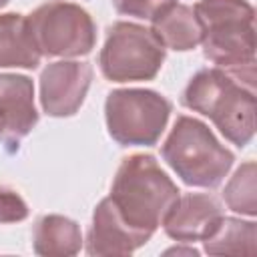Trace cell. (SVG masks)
<instances>
[{
    "label": "cell",
    "mask_w": 257,
    "mask_h": 257,
    "mask_svg": "<svg viewBox=\"0 0 257 257\" xmlns=\"http://www.w3.org/2000/svg\"><path fill=\"white\" fill-rule=\"evenodd\" d=\"M179 195L181 191L155 157L131 155L122 159L108 199L128 229L151 239Z\"/></svg>",
    "instance_id": "obj_2"
},
{
    "label": "cell",
    "mask_w": 257,
    "mask_h": 257,
    "mask_svg": "<svg viewBox=\"0 0 257 257\" xmlns=\"http://www.w3.org/2000/svg\"><path fill=\"white\" fill-rule=\"evenodd\" d=\"M40 50L28 26V18L18 12L0 14V68H36Z\"/></svg>",
    "instance_id": "obj_12"
},
{
    "label": "cell",
    "mask_w": 257,
    "mask_h": 257,
    "mask_svg": "<svg viewBox=\"0 0 257 257\" xmlns=\"http://www.w3.org/2000/svg\"><path fill=\"white\" fill-rule=\"evenodd\" d=\"M26 18L34 42L44 56H84L96 44L94 20L78 4L50 0Z\"/></svg>",
    "instance_id": "obj_7"
},
{
    "label": "cell",
    "mask_w": 257,
    "mask_h": 257,
    "mask_svg": "<svg viewBox=\"0 0 257 257\" xmlns=\"http://www.w3.org/2000/svg\"><path fill=\"white\" fill-rule=\"evenodd\" d=\"M181 104L209 116L219 133L237 147L249 145L255 135V70L203 68L181 94Z\"/></svg>",
    "instance_id": "obj_1"
},
{
    "label": "cell",
    "mask_w": 257,
    "mask_h": 257,
    "mask_svg": "<svg viewBox=\"0 0 257 257\" xmlns=\"http://www.w3.org/2000/svg\"><path fill=\"white\" fill-rule=\"evenodd\" d=\"M171 253H177V255H179V253H185V255H193V257H195V255H199V251H197V249H193V247H189V249L173 247V249H169V251H167V255H171Z\"/></svg>",
    "instance_id": "obj_19"
},
{
    "label": "cell",
    "mask_w": 257,
    "mask_h": 257,
    "mask_svg": "<svg viewBox=\"0 0 257 257\" xmlns=\"http://www.w3.org/2000/svg\"><path fill=\"white\" fill-rule=\"evenodd\" d=\"M34 251L44 257H70L82 247V233L76 221L62 215H44L34 225Z\"/></svg>",
    "instance_id": "obj_14"
},
{
    "label": "cell",
    "mask_w": 257,
    "mask_h": 257,
    "mask_svg": "<svg viewBox=\"0 0 257 257\" xmlns=\"http://www.w3.org/2000/svg\"><path fill=\"white\" fill-rule=\"evenodd\" d=\"M167 56V48L153 30L135 22H114L106 30L98 54L100 72L112 82L153 80Z\"/></svg>",
    "instance_id": "obj_6"
},
{
    "label": "cell",
    "mask_w": 257,
    "mask_h": 257,
    "mask_svg": "<svg viewBox=\"0 0 257 257\" xmlns=\"http://www.w3.org/2000/svg\"><path fill=\"white\" fill-rule=\"evenodd\" d=\"M92 66L80 60L50 62L40 74V104L48 116H72L90 88Z\"/></svg>",
    "instance_id": "obj_8"
},
{
    "label": "cell",
    "mask_w": 257,
    "mask_h": 257,
    "mask_svg": "<svg viewBox=\"0 0 257 257\" xmlns=\"http://www.w3.org/2000/svg\"><path fill=\"white\" fill-rule=\"evenodd\" d=\"M153 34L163 42L165 48H173L179 52L193 50L201 44V24L191 6L171 4L153 20Z\"/></svg>",
    "instance_id": "obj_13"
},
{
    "label": "cell",
    "mask_w": 257,
    "mask_h": 257,
    "mask_svg": "<svg viewBox=\"0 0 257 257\" xmlns=\"http://www.w3.org/2000/svg\"><path fill=\"white\" fill-rule=\"evenodd\" d=\"M34 84L24 74L0 72V145L18 149L20 141L36 126Z\"/></svg>",
    "instance_id": "obj_9"
},
{
    "label": "cell",
    "mask_w": 257,
    "mask_h": 257,
    "mask_svg": "<svg viewBox=\"0 0 257 257\" xmlns=\"http://www.w3.org/2000/svg\"><path fill=\"white\" fill-rule=\"evenodd\" d=\"M257 241V227L253 221L235 217H221L217 227L203 239L209 255H253Z\"/></svg>",
    "instance_id": "obj_15"
},
{
    "label": "cell",
    "mask_w": 257,
    "mask_h": 257,
    "mask_svg": "<svg viewBox=\"0 0 257 257\" xmlns=\"http://www.w3.org/2000/svg\"><path fill=\"white\" fill-rule=\"evenodd\" d=\"M171 4H175V0H112V6L118 14L141 20H153Z\"/></svg>",
    "instance_id": "obj_17"
},
{
    "label": "cell",
    "mask_w": 257,
    "mask_h": 257,
    "mask_svg": "<svg viewBox=\"0 0 257 257\" xmlns=\"http://www.w3.org/2000/svg\"><path fill=\"white\" fill-rule=\"evenodd\" d=\"M171 114V102L149 88H118L106 96L108 135L122 147H153Z\"/></svg>",
    "instance_id": "obj_5"
},
{
    "label": "cell",
    "mask_w": 257,
    "mask_h": 257,
    "mask_svg": "<svg viewBox=\"0 0 257 257\" xmlns=\"http://www.w3.org/2000/svg\"><path fill=\"white\" fill-rule=\"evenodd\" d=\"M28 217V205L10 187L0 185V223H18Z\"/></svg>",
    "instance_id": "obj_18"
},
{
    "label": "cell",
    "mask_w": 257,
    "mask_h": 257,
    "mask_svg": "<svg viewBox=\"0 0 257 257\" xmlns=\"http://www.w3.org/2000/svg\"><path fill=\"white\" fill-rule=\"evenodd\" d=\"M161 155L185 185L203 189L221 185L235 161L205 122L187 114L175 120Z\"/></svg>",
    "instance_id": "obj_4"
},
{
    "label": "cell",
    "mask_w": 257,
    "mask_h": 257,
    "mask_svg": "<svg viewBox=\"0 0 257 257\" xmlns=\"http://www.w3.org/2000/svg\"><path fill=\"white\" fill-rule=\"evenodd\" d=\"M203 54L221 68L255 64V10L247 0H199Z\"/></svg>",
    "instance_id": "obj_3"
},
{
    "label": "cell",
    "mask_w": 257,
    "mask_h": 257,
    "mask_svg": "<svg viewBox=\"0 0 257 257\" xmlns=\"http://www.w3.org/2000/svg\"><path fill=\"white\" fill-rule=\"evenodd\" d=\"M255 175L257 173H255V163L253 161L243 163L235 171V175L231 177V181L227 183V187L223 191V199H225V203L231 211L255 217V213H257Z\"/></svg>",
    "instance_id": "obj_16"
},
{
    "label": "cell",
    "mask_w": 257,
    "mask_h": 257,
    "mask_svg": "<svg viewBox=\"0 0 257 257\" xmlns=\"http://www.w3.org/2000/svg\"><path fill=\"white\" fill-rule=\"evenodd\" d=\"M223 209L211 195H179L163 219L165 233L179 243L203 241L221 221Z\"/></svg>",
    "instance_id": "obj_10"
},
{
    "label": "cell",
    "mask_w": 257,
    "mask_h": 257,
    "mask_svg": "<svg viewBox=\"0 0 257 257\" xmlns=\"http://www.w3.org/2000/svg\"><path fill=\"white\" fill-rule=\"evenodd\" d=\"M149 239L128 229L120 217L116 215L110 199H102L94 213L92 223L86 235V253L88 255H131L139 247H143Z\"/></svg>",
    "instance_id": "obj_11"
},
{
    "label": "cell",
    "mask_w": 257,
    "mask_h": 257,
    "mask_svg": "<svg viewBox=\"0 0 257 257\" xmlns=\"http://www.w3.org/2000/svg\"><path fill=\"white\" fill-rule=\"evenodd\" d=\"M8 2H10V0H0V8H2V6H6Z\"/></svg>",
    "instance_id": "obj_20"
}]
</instances>
